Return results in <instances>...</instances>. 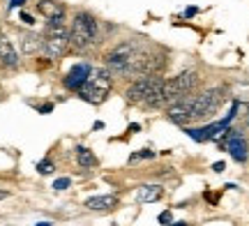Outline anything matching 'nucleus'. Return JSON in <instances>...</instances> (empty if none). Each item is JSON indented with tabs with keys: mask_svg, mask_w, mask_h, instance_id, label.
Masks as SVG:
<instances>
[{
	"mask_svg": "<svg viewBox=\"0 0 249 226\" xmlns=\"http://www.w3.org/2000/svg\"><path fill=\"white\" fill-rule=\"evenodd\" d=\"M102 28L95 14L90 12H76L70 26V49L74 51H88L99 42Z\"/></svg>",
	"mask_w": 249,
	"mask_h": 226,
	"instance_id": "f257e3e1",
	"label": "nucleus"
},
{
	"mask_svg": "<svg viewBox=\"0 0 249 226\" xmlns=\"http://www.w3.org/2000/svg\"><path fill=\"white\" fill-rule=\"evenodd\" d=\"M143 53V46L139 39H123L120 44H116L104 58V67L113 76H124L127 67Z\"/></svg>",
	"mask_w": 249,
	"mask_h": 226,
	"instance_id": "f03ea898",
	"label": "nucleus"
},
{
	"mask_svg": "<svg viewBox=\"0 0 249 226\" xmlns=\"http://www.w3.org/2000/svg\"><path fill=\"white\" fill-rule=\"evenodd\" d=\"M111 86H113V74L108 72L107 67L92 70V74H90V79L86 81V86L79 90V97L83 102H88V104H102V102L108 97Z\"/></svg>",
	"mask_w": 249,
	"mask_h": 226,
	"instance_id": "7ed1b4c3",
	"label": "nucleus"
},
{
	"mask_svg": "<svg viewBox=\"0 0 249 226\" xmlns=\"http://www.w3.org/2000/svg\"><path fill=\"white\" fill-rule=\"evenodd\" d=\"M164 67H166V55L164 53H160V51H143V53L127 67L124 76L132 79V81L134 79H143V76H161Z\"/></svg>",
	"mask_w": 249,
	"mask_h": 226,
	"instance_id": "20e7f679",
	"label": "nucleus"
},
{
	"mask_svg": "<svg viewBox=\"0 0 249 226\" xmlns=\"http://www.w3.org/2000/svg\"><path fill=\"white\" fill-rule=\"evenodd\" d=\"M70 49V28L67 26H46L44 42H42V53L49 60H58L67 53Z\"/></svg>",
	"mask_w": 249,
	"mask_h": 226,
	"instance_id": "39448f33",
	"label": "nucleus"
},
{
	"mask_svg": "<svg viewBox=\"0 0 249 226\" xmlns=\"http://www.w3.org/2000/svg\"><path fill=\"white\" fill-rule=\"evenodd\" d=\"M226 100V88H208L201 95L192 97V118L194 120H203V118L213 116Z\"/></svg>",
	"mask_w": 249,
	"mask_h": 226,
	"instance_id": "423d86ee",
	"label": "nucleus"
},
{
	"mask_svg": "<svg viewBox=\"0 0 249 226\" xmlns=\"http://www.w3.org/2000/svg\"><path fill=\"white\" fill-rule=\"evenodd\" d=\"M164 86V76H143V79H134L132 86L124 92V100L129 104H145L155 92L161 90Z\"/></svg>",
	"mask_w": 249,
	"mask_h": 226,
	"instance_id": "0eeeda50",
	"label": "nucleus"
},
{
	"mask_svg": "<svg viewBox=\"0 0 249 226\" xmlns=\"http://www.w3.org/2000/svg\"><path fill=\"white\" fill-rule=\"evenodd\" d=\"M90 74H92V67L86 63H79V65H74L70 72H67V76L62 79V83H65V88L67 90H74V92H79L83 86H86V81L90 79Z\"/></svg>",
	"mask_w": 249,
	"mask_h": 226,
	"instance_id": "6e6552de",
	"label": "nucleus"
},
{
	"mask_svg": "<svg viewBox=\"0 0 249 226\" xmlns=\"http://www.w3.org/2000/svg\"><path fill=\"white\" fill-rule=\"evenodd\" d=\"M166 118L178 127L189 125V122L194 120V118H192V100H180V102H176V104L166 106Z\"/></svg>",
	"mask_w": 249,
	"mask_h": 226,
	"instance_id": "1a4fd4ad",
	"label": "nucleus"
},
{
	"mask_svg": "<svg viewBox=\"0 0 249 226\" xmlns=\"http://www.w3.org/2000/svg\"><path fill=\"white\" fill-rule=\"evenodd\" d=\"M37 9L46 17V26H65V7L58 0H39Z\"/></svg>",
	"mask_w": 249,
	"mask_h": 226,
	"instance_id": "9d476101",
	"label": "nucleus"
},
{
	"mask_svg": "<svg viewBox=\"0 0 249 226\" xmlns=\"http://www.w3.org/2000/svg\"><path fill=\"white\" fill-rule=\"evenodd\" d=\"M229 153L233 155V159L235 162H247V139L240 134V132H235V129H229Z\"/></svg>",
	"mask_w": 249,
	"mask_h": 226,
	"instance_id": "9b49d317",
	"label": "nucleus"
},
{
	"mask_svg": "<svg viewBox=\"0 0 249 226\" xmlns=\"http://www.w3.org/2000/svg\"><path fill=\"white\" fill-rule=\"evenodd\" d=\"M18 63H21L18 51L7 39V35L0 30V65H5V67H18Z\"/></svg>",
	"mask_w": 249,
	"mask_h": 226,
	"instance_id": "f8f14e48",
	"label": "nucleus"
},
{
	"mask_svg": "<svg viewBox=\"0 0 249 226\" xmlns=\"http://www.w3.org/2000/svg\"><path fill=\"white\" fill-rule=\"evenodd\" d=\"M83 206L88 210H92V212H107V210H113L118 206V196H111V194H107V196H92V199H86Z\"/></svg>",
	"mask_w": 249,
	"mask_h": 226,
	"instance_id": "ddd939ff",
	"label": "nucleus"
},
{
	"mask_svg": "<svg viewBox=\"0 0 249 226\" xmlns=\"http://www.w3.org/2000/svg\"><path fill=\"white\" fill-rule=\"evenodd\" d=\"M42 42H44V35L26 33V35H21V51H23L26 55L42 53Z\"/></svg>",
	"mask_w": 249,
	"mask_h": 226,
	"instance_id": "4468645a",
	"label": "nucleus"
},
{
	"mask_svg": "<svg viewBox=\"0 0 249 226\" xmlns=\"http://www.w3.org/2000/svg\"><path fill=\"white\" fill-rule=\"evenodd\" d=\"M176 83H178V88L182 90V95H192V90L196 88V83H198V72L196 70H185V72H180L178 76H173Z\"/></svg>",
	"mask_w": 249,
	"mask_h": 226,
	"instance_id": "2eb2a0df",
	"label": "nucleus"
},
{
	"mask_svg": "<svg viewBox=\"0 0 249 226\" xmlns=\"http://www.w3.org/2000/svg\"><path fill=\"white\" fill-rule=\"evenodd\" d=\"M164 196V187L161 185H143L141 190L136 191V201L139 203H152V201H160Z\"/></svg>",
	"mask_w": 249,
	"mask_h": 226,
	"instance_id": "dca6fc26",
	"label": "nucleus"
},
{
	"mask_svg": "<svg viewBox=\"0 0 249 226\" xmlns=\"http://www.w3.org/2000/svg\"><path fill=\"white\" fill-rule=\"evenodd\" d=\"M76 162H79L81 169H95L99 164L95 153H92L90 148H86V145H79V148H76Z\"/></svg>",
	"mask_w": 249,
	"mask_h": 226,
	"instance_id": "f3484780",
	"label": "nucleus"
},
{
	"mask_svg": "<svg viewBox=\"0 0 249 226\" xmlns=\"http://www.w3.org/2000/svg\"><path fill=\"white\" fill-rule=\"evenodd\" d=\"M37 171L42 173V175H49V173H53V171H55V164L51 162V159H44V162L37 164Z\"/></svg>",
	"mask_w": 249,
	"mask_h": 226,
	"instance_id": "a211bd4d",
	"label": "nucleus"
},
{
	"mask_svg": "<svg viewBox=\"0 0 249 226\" xmlns=\"http://www.w3.org/2000/svg\"><path fill=\"white\" fill-rule=\"evenodd\" d=\"M155 157V153L152 150H141V153H134L132 157H129V162H139V159H152Z\"/></svg>",
	"mask_w": 249,
	"mask_h": 226,
	"instance_id": "6ab92c4d",
	"label": "nucleus"
},
{
	"mask_svg": "<svg viewBox=\"0 0 249 226\" xmlns=\"http://www.w3.org/2000/svg\"><path fill=\"white\" fill-rule=\"evenodd\" d=\"M71 185V180L70 178H58V180L53 182V190H58V191H62V190H67Z\"/></svg>",
	"mask_w": 249,
	"mask_h": 226,
	"instance_id": "aec40b11",
	"label": "nucleus"
},
{
	"mask_svg": "<svg viewBox=\"0 0 249 226\" xmlns=\"http://www.w3.org/2000/svg\"><path fill=\"white\" fill-rule=\"evenodd\" d=\"M21 21H23L26 26H35V17L28 14V12H21Z\"/></svg>",
	"mask_w": 249,
	"mask_h": 226,
	"instance_id": "412c9836",
	"label": "nucleus"
},
{
	"mask_svg": "<svg viewBox=\"0 0 249 226\" xmlns=\"http://www.w3.org/2000/svg\"><path fill=\"white\" fill-rule=\"evenodd\" d=\"M157 219H160V224H164V226H171V212H169V210H166V212H161V215H160V217H157Z\"/></svg>",
	"mask_w": 249,
	"mask_h": 226,
	"instance_id": "4be33fe9",
	"label": "nucleus"
},
{
	"mask_svg": "<svg viewBox=\"0 0 249 226\" xmlns=\"http://www.w3.org/2000/svg\"><path fill=\"white\" fill-rule=\"evenodd\" d=\"M224 169H226V164H224V162H217V164H213V171H214V173H222Z\"/></svg>",
	"mask_w": 249,
	"mask_h": 226,
	"instance_id": "5701e85b",
	"label": "nucleus"
},
{
	"mask_svg": "<svg viewBox=\"0 0 249 226\" xmlns=\"http://www.w3.org/2000/svg\"><path fill=\"white\" fill-rule=\"evenodd\" d=\"M53 111V104H44V106H39V113H51Z\"/></svg>",
	"mask_w": 249,
	"mask_h": 226,
	"instance_id": "b1692460",
	"label": "nucleus"
},
{
	"mask_svg": "<svg viewBox=\"0 0 249 226\" xmlns=\"http://www.w3.org/2000/svg\"><path fill=\"white\" fill-rule=\"evenodd\" d=\"M26 0H9V7H21Z\"/></svg>",
	"mask_w": 249,
	"mask_h": 226,
	"instance_id": "393cba45",
	"label": "nucleus"
},
{
	"mask_svg": "<svg viewBox=\"0 0 249 226\" xmlns=\"http://www.w3.org/2000/svg\"><path fill=\"white\" fill-rule=\"evenodd\" d=\"M139 129H141V125H136V122H132V125H129V132H139Z\"/></svg>",
	"mask_w": 249,
	"mask_h": 226,
	"instance_id": "a878e982",
	"label": "nucleus"
},
{
	"mask_svg": "<svg viewBox=\"0 0 249 226\" xmlns=\"http://www.w3.org/2000/svg\"><path fill=\"white\" fill-rule=\"evenodd\" d=\"M7 196H9V191H7V190H0V201L7 199Z\"/></svg>",
	"mask_w": 249,
	"mask_h": 226,
	"instance_id": "bb28decb",
	"label": "nucleus"
},
{
	"mask_svg": "<svg viewBox=\"0 0 249 226\" xmlns=\"http://www.w3.org/2000/svg\"><path fill=\"white\" fill-rule=\"evenodd\" d=\"M37 226H51V222H37Z\"/></svg>",
	"mask_w": 249,
	"mask_h": 226,
	"instance_id": "cd10ccee",
	"label": "nucleus"
},
{
	"mask_svg": "<svg viewBox=\"0 0 249 226\" xmlns=\"http://www.w3.org/2000/svg\"><path fill=\"white\" fill-rule=\"evenodd\" d=\"M247 125H249V113H247Z\"/></svg>",
	"mask_w": 249,
	"mask_h": 226,
	"instance_id": "c85d7f7f",
	"label": "nucleus"
}]
</instances>
